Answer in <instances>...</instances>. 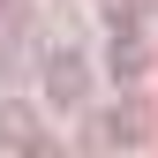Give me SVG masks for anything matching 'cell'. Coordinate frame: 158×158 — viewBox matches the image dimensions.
Returning a JSON list of instances; mask_svg holds the SVG:
<instances>
[{"instance_id": "1", "label": "cell", "mask_w": 158, "mask_h": 158, "mask_svg": "<svg viewBox=\"0 0 158 158\" xmlns=\"http://www.w3.org/2000/svg\"><path fill=\"white\" fill-rule=\"evenodd\" d=\"M151 135H158V121H151V106H143V98H135V83H128V90H121V98H113V106L90 121V143H106V151H143Z\"/></svg>"}, {"instance_id": "2", "label": "cell", "mask_w": 158, "mask_h": 158, "mask_svg": "<svg viewBox=\"0 0 158 158\" xmlns=\"http://www.w3.org/2000/svg\"><path fill=\"white\" fill-rule=\"evenodd\" d=\"M38 75H45V98H53L60 113H75V106L90 98V68H83V53H75V45H53L45 60H38Z\"/></svg>"}, {"instance_id": "3", "label": "cell", "mask_w": 158, "mask_h": 158, "mask_svg": "<svg viewBox=\"0 0 158 158\" xmlns=\"http://www.w3.org/2000/svg\"><path fill=\"white\" fill-rule=\"evenodd\" d=\"M106 68H113V83H143V75H151L143 30H106Z\"/></svg>"}, {"instance_id": "4", "label": "cell", "mask_w": 158, "mask_h": 158, "mask_svg": "<svg viewBox=\"0 0 158 158\" xmlns=\"http://www.w3.org/2000/svg\"><path fill=\"white\" fill-rule=\"evenodd\" d=\"M0 151H45V128L23 98H0Z\"/></svg>"}, {"instance_id": "5", "label": "cell", "mask_w": 158, "mask_h": 158, "mask_svg": "<svg viewBox=\"0 0 158 158\" xmlns=\"http://www.w3.org/2000/svg\"><path fill=\"white\" fill-rule=\"evenodd\" d=\"M0 8H8V0H0Z\"/></svg>"}]
</instances>
